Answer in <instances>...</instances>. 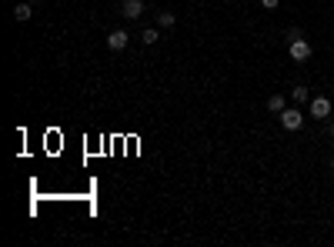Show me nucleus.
I'll use <instances>...</instances> for the list:
<instances>
[{
    "mask_svg": "<svg viewBox=\"0 0 334 247\" xmlns=\"http://www.w3.org/2000/svg\"><path fill=\"white\" fill-rule=\"evenodd\" d=\"M281 124H284V130H297L304 124V117H301V111H294V107H291V111H281Z\"/></svg>",
    "mask_w": 334,
    "mask_h": 247,
    "instance_id": "f257e3e1",
    "label": "nucleus"
},
{
    "mask_svg": "<svg viewBox=\"0 0 334 247\" xmlns=\"http://www.w3.org/2000/svg\"><path fill=\"white\" fill-rule=\"evenodd\" d=\"M120 14L127 17V20H137V17L144 14V0H124V4H120Z\"/></svg>",
    "mask_w": 334,
    "mask_h": 247,
    "instance_id": "f03ea898",
    "label": "nucleus"
},
{
    "mask_svg": "<svg viewBox=\"0 0 334 247\" xmlns=\"http://www.w3.org/2000/svg\"><path fill=\"white\" fill-rule=\"evenodd\" d=\"M107 47H111V50H124V47H127V30H111V33H107Z\"/></svg>",
    "mask_w": 334,
    "mask_h": 247,
    "instance_id": "7ed1b4c3",
    "label": "nucleus"
},
{
    "mask_svg": "<svg viewBox=\"0 0 334 247\" xmlns=\"http://www.w3.org/2000/svg\"><path fill=\"white\" fill-rule=\"evenodd\" d=\"M311 114H314V117H327V114H331V100H327V97H314V100H311Z\"/></svg>",
    "mask_w": 334,
    "mask_h": 247,
    "instance_id": "20e7f679",
    "label": "nucleus"
},
{
    "mask_svg": "<svg viewBox=\"0 0 334 247\" xmlns=\"http://www.w3.org/2000/svg\"><path fill=\"white\" fill-rule=\"evenodd\" d=\"M291 57H294V60H308L311 57L308 40H291Z\"/></svg>",
    "mask_w": 334,
    "mask_h": 247,
    "instance_id": "39448f33",
    "label": "nucleus"
},
{
    "mask_svg": "<svg viewBox=\"0 0 334 247\" xmlns=\"http://www.w3.org/2000/svg\"><path fill=\"white\" fill-rule=\"evenodd\" d=\"M30 14H34V4H17V7H14V20H17V24L30 20Z\"/></svg>",
    "mask_w": 334,
    "mask_h": 247,
    "instance_id": "423d86ee",
    "label": "nucleus"
},
{
    "mask_svg": "<svg viewBox=\"0 0 334 247\" xmlns=\"http://www.w3.org/2000/svg\"><path fill=\"white\" fill-rule=\"evenodd\" d=\"M268 111H271V114H281V111H284V97H281V94L268 97Z\"/></svg>",
    "mask_w": 334,
    "mask_h": 247,
    "instance_id": "0eeeda50",
    "label": "nucleus"
},
{
    "mask_svg": "<svg viewBox=\"0 0 334 247\" xmlns=\"http://www.w3.org/2000/svg\"><path fill=\"white\" fill-rule=\"evenodd\" d=\"M157 24H160V27H174L177 17L171 14V10H157Z\"/></svg>",
    "mask_w": 334,
    "mask_h": 247,
    "instance_id": "6e6552de",
    "label": "nucleus"
},
{
    "mask_svg": "<svg viewBox=\"0 0 334 247\" xmlns=\"http://www.w3.org/2000/svg\"><path fill=\"white\" fill-rule=\"evenodd\" d=\"M141 40L147 44V47H151V44H157V40H160V33L154 30V27H144V30H141Z\"/></svg>",
    "mask_w": 334,
    "mask_h": 247,
    "instance_id": "1a4fd4ad",
    "label": "nucleus"
},
{
    "mask_svg": "<svg viewBox=\"0 0 334 247\" xmlns=\"http://www.w3.org/2000/svg\"><path fill=\"white\" fill-rule=\"evenodd\" d=\"M291 97H294L297 104H304V100H308V87H294V90H291Z\"/></svg>",
    "mask_w": 334,
    "mask_h": 247,
    "instance_id": "9d476101",
    "label": "nucleus"
},
{
    "mask_svg": "<svg viewBox=\"0 0 334 247\" xmlns=\"http://www.w3.org/2000/svg\"><path fill=\"white\" fill-rule=\"evenodd\" d=\"M278 4H281V0H261V7H264V10H278Z\"/></svg>",
    "mask_w": 334,
    "mask_h": 247,
    "instance_id": "9b49d317",
    "label": "nucleus"
},
{
    "mask_svg": "<svg viewBox=\"0 0 334 247\" xmlns=\"http://www.w3.org/2000/svg\"><path fill=\"white\" fill-rule=\"evenodd\" d=\"M30 4H40V0H30Z\"/></svg>",
    "mask_w": 334,
    "mask_h": 247,
    "instance_id": "f8f14e48",
    "label": "nucleus"
}]
</instances>
